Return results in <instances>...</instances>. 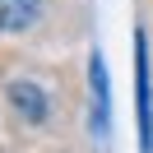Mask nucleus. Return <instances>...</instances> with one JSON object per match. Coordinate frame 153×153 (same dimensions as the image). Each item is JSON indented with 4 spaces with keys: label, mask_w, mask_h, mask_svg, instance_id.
<instances>
[{
    "label": "nucleus",
    "mask_w": 153,
    "mask_h": 153,
    "mask_svg": "<svg viewBox=\"0 0 153 153\" xmlns=\"http://www.w3.org/2000/svg\"><path fill=\"white\" fill-rule=\"evenodd\" d=\"M134 97H139V144L144 153H153V84H149V37L134 33Z\"/></svg>",
    "instance_id": "nucleus-1"
},
{
    "label": "nucleus",
    "mask_w": 153,
    "mask_h": 153,
    "mask_svg": "<svg viewBox=\"0 0 153 153\" xmlns=\"http://www.w3.org/2000/svg\"><path fill=\"white\" fill-rule=\"evenodd\" d=\"M88 88H93V130L107 134L111 130V93H107V60H102V51L88 56Z\"/></svg>",
    "instance_id": "nucleus-2"
},
{
    "label": "nucleus",
    "mask_w": 153,
    "mask_h": 153,
    "mask_svg": "<svg viewBox=\"0 0 153 153\" xmlns=\"http://www.w3.org/2000/svg\"><path fill=\"white\" fill-rule=\"evenodd\" d=\"M37 14H42V0H0V33L33 28Z\"/></svg>",
    "instance_id": "nucleus-3"
},
{
    "label": "nucleus",
    "mask_w": 153,
    "mask_h": 153,
    "mask_svg": "<svg viewBox=\"0 0 153 153\" xmlns=\"http://www.w3.org/2000/svg\"><path fill=\"white\" fill-rule=\"evenodd\" d=\"M10 102L19 107V111L28 116L33 125H42V121H47V97H42V88H37V84H28V79L10 84Z\"/></svg>",
    "instance_id": "nucleus-4"
}]
</instances>
